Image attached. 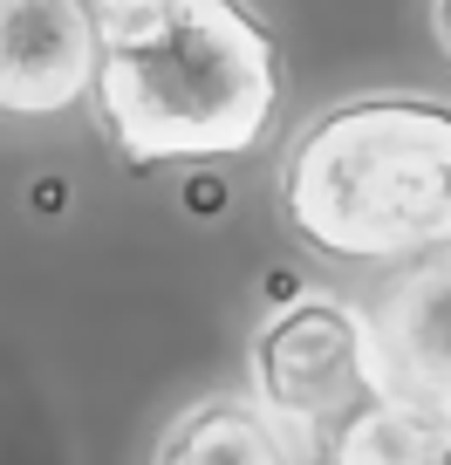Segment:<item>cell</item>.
Instances as JSON below:
<instances>
[{
	"mask_svg": "<svg viewBox=\"0 0 451 465\" xmlns=\"http://www.w3.org/2000/svg\"><path fill=\"white\" fill-rule=\"evenodd\" d=\"M280 42L247 0H131L96 15V103L123 164H219L267 144Z\"/></svg>",
	"mask_w": 451,
	"mask_h": 465,
	"instance_id": "cell-1",
	"label": "cell"
},
{
	"mask_svg": "<svg viewBox=\"0 0 451 465\" xmlns=\"http://www.w3.org/2000/svg\"><path fill=\"white\" fill-rule=\"evenodd\" d=\"M274 213L335 267H410L451 247V103L369 89L308 116L274 172Z\"/></svg>",
	"mask_w": 451,
	"mask_h": 465,
	"instance_id": "cell-2",
	"label": "cell"
},
{
	"mask_svg": "<svg viewBox=\"0 0 451 465\" xmlns=\"http://www.w3.org/2000/svg\"><path fill=\"white\" fill-rule=\"evenodd\" d=\"M247 383H253L247 391L253 404L274 424H288L301 445L321 438L363 397H377L363 308L335 302V294H308V288L274 302L247 342Z\"/></svg>",
	"mask_w": 451,
	"mask_h": 465,
	"instance_id": "cell-3",
	"label": "cell"
},
{
	"mask_svg": "<svg viewBox=\"0 0 451 465\" xmlns=\"http://www.w3.org/2000/svg\"><path fill=\"white\" fill-rule=\"evenodd\" d=\"M96 7L89 0H0V124H48L89 103Z\"/></svg>",
	"mask_w": 451,
	"mask_h": 465,
	"instance_id": "cell-4",
	"label": "cell"
},
{
	"mask_svg": "<svg viewBox=\"0 0 451 465\" xmlns=\"http://www.w3.org/2000/svg\"><path fill=\"white\" fill-rule=\"evenodd\" d=\"M369 322V383L377 397L451 411V261L424 253L383 288Z\"/></svg>",
	"mask_w": 451,
	"mask_h": 465,
	"instance_id": "cell-5",
	"label": "cell"
},
{
	"mask_svg": "<svg viewBox=\"0 0 451 465\" xmlns=\"http://www.w3.org/2000/svg\"><path fill=\"white\" fill-rule=\"evenodd\" d=\"M301 438L288 424H274L253 397L212 391L191 397L172 424L158 431L151 465H301Z\"/></svg>",
	"mask_w": 451,
	"mask_h": 465,
	"instance_id": "cell-6",
	"label": "cell"
},
{
	"mask_svg": "<svg viewBox=\"0 0 451 465\" xmlns=\"http://www.w3.org/2000/svg\"><path fill=\"white\" fill-rule=\"evenodd\" d=\"M328 465H451V411L410 397H363L321 431Z\"/></svg>",
	"mask_w": 451,
	"mask_h": 465,
	"instance_id": "cell-7",
	"label": "cell"
},
{
	"mask_svg": "<svg viewBox=\"0 0 451 465\" xmlns=\"http://www.w3.org/2000/svg\"><path fill=\"white\" fill-rule=\"evenodd\" d=\"M431 28H437V42H445V55H451V0H431Z\"/></svg>",
	"mask_w": 451,
	"mask_h": 465,
	"instance_id": "cell-8",
	"label": "cell"
},
{
	"mask_svg": "<svg viewBox=\"0 0 451 465\" xmlns=\"http://www.w3.org/2000/svg\"><path fill=\"white\" fill-rule=\"evenodd\" d=\"M191 205H199V213L212 205V213H219V205H226V185H191Z\"/></svg>",
	"mask_w": 451,
	"mask_h": 465,
	"instance_id": "cell-9",
	"label": "cell"
},
{
	"mask_svg": "<svg viewBox=\"0 0 451 465\" xmlns=\"http://www.w3.org/2000/svg\"><path fill=\"white\" fill-rule=\"evenodd\" d=\"M89 7H96V15H110V7H131V0H89Z\"/></svg>",
	"mask_w": 451,
	"mask_h": 465,
	"instance_id": "cell-10",
	"label": "cell"
},
{
	"mask_svg": "<svg viewBox=\"0 0 451 465\" xmlns=\"http://www.w3.org/2000/svg\"><path fill=\"white\" fill-rule=\"evenodd\" d=\"M445 261H451V247H445Z\"/></svg>",
	"mask_w": 451,
	"mask_h": 465,
	"instance_id": "cell-11",
	"label": "cell"
}]
</instances>
